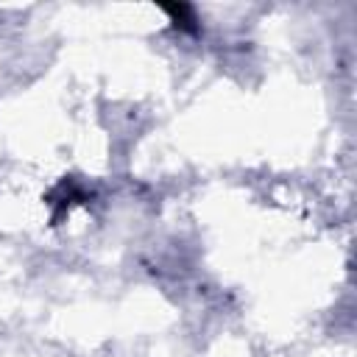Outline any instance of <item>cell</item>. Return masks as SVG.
<instances>
[{
  "label": "cell",
  "instance_id": "6da1fadb",
  "mask_svg": "<svg viewBox=\"0 0 357 357\" xmlns=\"http://www.w3.org/2000/svg\"><path fill=\"white\" fill-rule=\"evenodd\" d=\"M170 17H173V22L176 25H181V28H187V31H192V22H195V17H192V8L190 6H184V3H173V6H162Z\"/></svg>",
  "mask_w": 357,
  "mask_h": 357
}]
</instances>
